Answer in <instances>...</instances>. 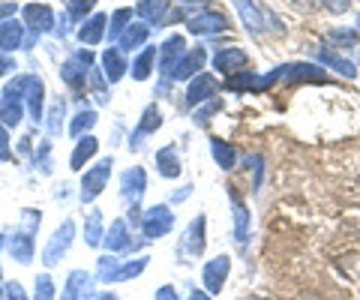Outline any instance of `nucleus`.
I'll return each instance as SVG.
<instances>
[{"mask_svg": "<svg viewBox=\"0 0 360 300\" xmlns=\"http://www.w3.org/2000/svg\"><path fill=\"white\" fill-rule=\"evenodd\" d=\"M4 297H6V300H30V297H27V292L21 288V282H15V280L4 285Z\"/></svg>", "mask_w": 360, "mask_h": 300, "instance_id": "nucleus-46", "label": "nucleus"}, {"mask_svg": "<svg viewBox=\"0 0 360 300\" xmlns=\"http://www.w3.org/2000/svg\"><path fill=\"white\" fill-rule=\"evenodd\" d=\"M321 6L328 9L330 15H345L348 6H352V0H321Z\"/></svg>", "mask_w": 360, "mask_h": 300, "instance_id": "nucleus-47", "label": "nucleus"}, {"mask_svg": "<svg viewBox=\"0 0 360 300\" xmlns=\"http://www.w3.org/2000/svg\"><path fill=\"white\" fill-rule=\"evenodd\" d=\"M189 193H193V186H184V190H174L168 202H172V204H174V202H184V198H189Z\"/></svg>", "mask_w": 360, "mask_h": 300, "instance_id": "nucleus-53", "label": "nucleus"}, {"mask_svg": "<svg viewBox=\"0 0 360 300\" xmlns=\"http://www.w3.org/2000/svg\"><path fill=\"white\" fill-rule=\"evenodd\" d=\"M120 268V261H117V255H111V252H105L103 259L96 261V276L94 280H99V282H105L108 285V280H111V273H115Z\"/></svg>", "mask_w": 360, "mask_h": 300, "instance_id": "nucleus-44", "label": "nucleus"}, {"mask_svg": "<svg viewBox=\"0 0 360 300\" xmlns=\"http://www.w3.org/2000/svg\"><path fill=\"white\" fill-rule=\"evenodd\" d=\"M39 222H42V210H37V207H21L18 210V228L25 231V235L37 237L39 235Z\"/></svg>", "mask_w": 360, "mask_h": 300, "instance_id": "nucleus-40", "label": "nucleus"}, {"mask_svg": "<svg viewBox=\"0 0 360 300\" xmlns=\"http://www.w3.org/2000/svg\"><path fill=\"white\" fill-rule=\"evenodd\" d=\"M111 169H115V159L105 157V159H99L96 165H90V169L84 171V177H82V186H78V195H82V204H90V202H96V198L103 195V190L108 186Z\"/></svg>", "mask_w": 360, "mask_h": 300, "instance_id": "nucleus-2", "label": "nucleus"}, {"mask_svg": "<svg viewBox=\"0 0 360 300\" xmlns=\"http://www.w3.org/2000/svg\"><path fill=\"white\" fill-rule=\"evenodd\" d=\"M9 72H15V60L9 58V54H0V79L9 75Z\"/></svg>", "mask_w": 360, "mask_h": 300, "instance_id": "nucleus-50", "label": "nucleus"}, {"mask_svg": "<svg viewBox=\"0 0 360 300\" xmlns=\"http://www.w3.org/2000/svg\"><path fill=\"white\" fill-rule=\"evenodd\" d=\"M90 70H94V66L82 63V58H78V54H70V58L60 63V81L70 87V91H82V87L87 84Z\"/></svg>", "mask_w": 360, "mask_h": 300, "instance_id": "nucleus-24", "label": "nucleus"}, {"mask_svg": "<svg viewBox=\"0 0 360 300\" xmlns=\"http://www.w3.org/2000/svg\"><path fill=\"white\" fill-rule=\"evenodd\" d=\"M210 157L222 171H231L234 165H238V150H234V144H229L225 138H217V136H210Z\"/></svg>", "mask_w": 360, "mask_h": 300, "instance_id": "nucleus-32", "label": "nucleus"}, {"mask_svg": "<svg viewBox=\"0 0 360 300\" xmlns=\"http://www.w3.org/2000/svg\"><path fill=\"white\" fill-rule=\"evenodd\" d=\"M13 13H18V6L15 4H6V0H0V25L13 18Z\"/></svg>", "mask_w": 360, "mask_h": 300, "instance_id": "nucleus-51", "label": "nucleus"}, {"mask_svg": "<svg viewBox=\"0 0 360 300\" xmlns=\"http://www.w3.org/2000/svg\"><path fill=\"white\" fill-rule=\"evenodd\" d=\"M45 132H49V138H58L60 136V129H63V124H66V103L60 96H54L51 99V105L45 108Z\"/></svg>", "mask_w": 360, "mask_h": 300, "instance_id": "nucleus-33", "label": "nucleus"}, {"mask_svg": "<svg viewBox=\"0 0 360 300\" xmlns=\"http://www.w3.org/2000/svg\"><path fill=\"white\" fill-rule=\"evenodd\" d=\"M186 30L193 33V37L210 39V37H219V33L229 30V18H225L219 9H205V6H201L195 15L186 18Z\"/></svg>", "mask_w": 360, "mask_h": 300, "instance_id": "nucleus-7", "label": "nucleus"}, {"mask_svg": "<svg viewBox=\"0 0 360 300\" xmlns=\"http://www.w3.org/2000/svg\"><path fill=\"white\" fill-rule=\"evenodd\" d=\"M205 60H207V51H205V46H195V48H186V54L180 58L172 70H168L165 75H162V84H168V81H189L193 75H198V72H205Z\"/></svg>", "mask_w": 360, "mask_h": 300, "instance_id": "nucleus-9", "label": "nucleus"}, {"mask_svg": "<svg viewBox=\"0 0 360 300\" xmlns=\"http://www.w3.org/2000/svg\"><path fill=\"white\" fill-rule=\"evenodd\" d=\"M153 300H180V294H177L174 285H160L153 292Z\"/></svg>", "mask_w": 360, "mask_h": 300, "instance_id": "nucleus-49", "label": "nucleus"}, {"mask_svg": "<svg viewBox=\"0 0 360 300\" xmlns=\"http://www.w3.org/2000/svg\"><path fill=\"white\" fill-rule=\"evenodd\" d=\"M103 81H105V75L94 66V70H90V75H87V87H90V93H96V103H99V105H105L108 99H111V91H105Z\"/></svg>", "mask_w": 360, "mask_h": 300, "instance_id": "nucleus-42", "label": "nucleus"}, {"mask_svg": "<svg viewBox=\"0 0 360 300\" xmlns=\"http://www.w3.org/2000/svg\"><path fill=\"white\" fill-rule=\"evenodd\" d=\"M234 13H238L240 25L246 27V33H252V37H262V33L267 30V15L264 9L255 4V0H231Z\"/></svg>", "mask_w": 360, "mask_h": 300, "instance_id": "nucleus-15", "label": "nucleus"}, {"mask_svg": "<svg viewBox=\"0 0 360 300\" xmlns=\"http://www.w3.org/2000/svg\"><path fill=\"white\" fill-rule=\"evenodd\" d=\"M84 300H120L115 292H90Z\"/></svg>", "mask_w": 360, "mask_h": 300, "instance_id": "nucleus-52", "label": "nucleus"}, {"mask_svg": "<svg viewBox=\"0 0 360 300\" xmlns=\"http://www.w3.org/2000/svg\"><path fill=\"white\" fill-rule=\"evenodd\" d=\"M160 126H162V111H160V105H148V108L141 111V117H139V124H135V129L129 132V148L139 150L141 144L148 141Z\"/></svg>", "mask_w": 360, "mask_h": 300, "instance_id": "nucleus-18", "label": "nucleus"}, {"mask_svg": "<svg viewBox=\"0 0 360 300\" xmlns=\"http://www.w3.org/2000/svg\"><path fill=\"white\" fill-rule=\"evenodd\" d=\"M21 25L30 30V39L33 37L39 39L42 33L54 30V25H58V13H54L49 4H39V0H33V4L21 6Z\"/></svg>", "mask_w": 360, "mask_h": 300, "instance_id": "nucleus-5", "label": "nucleus"}, {"mask_svg": "<svg viewBox=\"0 0 360 300\" xmlns=\"http://www.w3.org/2000/svg\"><path fill=\"white\" fill-rule=\"evenodd\" d=\"M186 300H210V294H207V292H201V288H193Z\"/></svg>", "mask_w": 360, "mask_h": 300, "instance_id": "nucleus-54", "label": "nucleus"}, {"mask_svg": "<svg viewBox=\"0 0 360 300\" xmlns=\"http://www.w3.org/2000/svg\"><path fill=\"white\" fill-rule=\"evenodd\" d=\"M229 273H231V259H229V255H217V259L205 261V268H201V285H205V292L210 297L219 294L225 288Z\"/></svg>", "mask_w": 360, "mask_h": 300, "instance_id": "nucleus-13", "label": "nucleus"}, {"mask_svg": "<svg viewBox=\"0 0 360 300\" xmlns=\"http://www.w3.org/2000/svg\"><path fill=\"white\" fill-rule=\"evenodd\" d=\"M72 240H75V222L72 219H63L58 231L49 237V243H45V249H42V264L45 268H54V264H60V259L66 252H70L72 247Z\"/></svg>", "mask_w": 360, "mask_h": 300, "instance_id": "nucleus-8", "label": "nucleus"}, {"mask_svg": "<svg viewBox=\"0 0 360 300\" xmlns=\"http://www.w3.org/2000/svg\"><path fill=\"white\" fill-rule=\"evenodd\" d=\"M105 30H108V15H105V13H94L87 21H82V25H78L75 39L82 42L84 48H94V46H99V42L105 39Z\"/></svg>", "mask_w": 360, "mask_h": 300, "instance_id": "nucleus-20", "label": "nucleus"}, {"mask_svg": "<svg viewBox=\"0 0 360 300\" xmlns=\"http://www.w3.org/2000/svg\"><path fill=\"white\" fill-rule=\"evenodd\" d=\"M33 165H37L39 174H51V138H42L37 144V153H33Z\"/></svg>", "mask_w": 360, "mask_h": 300, "instance_id": "nucleus-41", "label": "nucleus"}, {"mask_svg": "<svg viewBox=\"0 0 360 300\" xmlns=\"http://www.w3.org/2000/svg\"><path fill=\"white\" fill-rule=\"evenodd\" d=\"M105 240V226H103V214L99 210H90V214L84 216V243L90 249L103 247Z\"/></svg>", "mask_w": 360, "mask_h": 300, "instance_id": "nucleus-34", "label": "nucleus"}, {"mask_svg": "<svg viewBox=\"0 0 360 300\" xmlns=\"http://www.w3.org/2000/svg\"><path fill=\"white\" fill-rule=\"evenodd\" d=\"M225 193H229V202H231V231H234V240H238L240 249H246L250 235H252V214H250V207H246L243 195L234 190V186H225Z\"/></svg>", "mask_w": 360, "mask_h": 300, "instance_id": "nucleus-6", "label": "nucleus"}, {"mask_svg": "<svg viewBox=\"0 0 360 300\" xmlns=\"http://www.w3.org/2000/svg\"><path fill=\"white\" fill-rule=\"evenodd\" d=\"M156 171H160L165 181H177L180 174H184V159H180V150H177V144H162L160 150H156Z\"/></svg>", "mask_w": 360, "mask_h": 300, "instance_id": "nucleus-23", "label": "nucleus"}, {"mask_svg": "<svg viewBox=\"0 0 360 300\" xmlns=\"http://www.w3.org/2000/svg\"><path fill=\"white\" fill-rule=\"evenodd\" d=\"M186 54V37L184 33H172L160 48H156V66H160V72L165 75L172 66Z\"/></svg>", "mask_w": 360, "mask_h": 300, "instance_id": "nucleus-21", "label": "nucleus"}, {"mask_svg": "<svg viewBox=\"0 0 360 300\" xmlns=\"http://www.w3.org/2000/svg\"><path fill=\"white\" fill-rule=\"evenodd\" d=\"M225 87L229 91H262V75H255V72H238V75H229L225 79Z\"/></svg>", "mask_w": 360, "mask_h": 300, "instance_id": "nucleus-39", "label": "nucleus"}, {"mask_svg": "<svg viewBox=\"0 0 360 300\" xmlns=\"http://www.w3.org/2000/svg\"><path fill=\"white\" fill-rule=\"evenodd\" d=\"M198 108L201 111H195L193 120H195V126H205L213 115H219V111H222V99H207V103H201Z\"/></svg>", "mask_w": 360, "mask_h": 300, "instance_id": "nucleus-45", "label": "nucleus"}, {"mask_svg": "<svg viewBox=\"0 0 360 300\" xmlns=\"http://www.w3.org/2000/svg\"><path fill=\"white\" fill-rule=\"evenodd\" d=\"M213 70L222 72L225 79H229V75H238V72H246L250 70V54H246L243 48H238V46L219 48L217 54H213Z\"/></svg>", "mask_w": 360, "mask_h": 300, "instance_id": "nucleus-16", "label": "nucleus"}, {"mask_svg": "<svg viewBox=\"0 0 360 300\" xmlns=\"http://www.w3.org/2000/svg\"><path fill=\"white\" fill-rule=\"evenodd\" d=\"M0 300H6V297H4V285H0Z\"/></svg>", "mask_w": 360, "mask_h": 300, "instance_id": "nucleus-56", "label": "nucleus"}, {"mask_svg": "<svg viewBox=\"0 0 360 300\" xmlns=\"http://www.w3.org/2000/svg\"><path fill=\"white\" fill-rule=\"evenodd\" d=\"M144 190H148V171H144L141 165H129V169L120 174V198H123V204L127 207L141 204Z\"/></svg>", "mask_w": 360, "mask_h": 300, "instance_id": "nucleus-11", "label": "nucleus"}, {"mask_svg": "<svg viewBox=\"0 0 360 300\" xmlns=\"http://www.w3.org/2000/svg\"><path fill=\"white\" fill-rule=\"evenodd\" d=\"M90 276L87 270H72L70 276H66V285L60 292V300H84L90 294Z\"/></svg>", "mask_w": 360, "mask_h": 300, "instance_id": "nucleus-28", "label": "nucleus"}, {"mask_svg": "<svg viewBox=\"0 0 360 300\" xmlns=\"http://www.w3.org/2000/svg\"><path fill=\"white\" fill-rule=\"evenodd\" d=\"M103 247H105V252H111V255H127V252H132V249H139L141 240L132 237L127 219H115V222H111V226L105 228Z\"/></svg>", "mask_w": 360, "mask_h": 300, "instance_id": "nucleus-10", "label": "nucleus"}, {"mask_svg": "<svg viewBox=\"0 0 360 300\" xmlns=\"http://www.w3.org/2000/svg\"><path fill=\"white\" fill-rule=\"evenodd\" d=\"M150 264L148 255H139L135 261H127V264H120V268L111 273V280L108 282H129V280H139V276L144 273V268Z\"/></svg>", "mask_w": 360, "mask_h": 300, "instance_id": "nucleus-36", "label": "nucleus"}, {"mask_svg": "<svg viewBox=\"0 0 360 300\" xmlns=\"http://www.w3.org/2000/svg\"><path fill=\"white\" fill-rule=\"evenodd\" d=\"M205 247H207V216L198 214V216L184 228V235H180L177 259L195 261V259H201V255H205Z\"/></svg>", "mask_w": 360, "mask_h": 300, "instance_id": "nucleus-1", "label": "nucleus"}, {"mask_svg": "<svg viewBox=\"0 0 360 300\" xmlns=\"http://www.w3.org/2000/svg\"><path fill=\"white\" fill-rule=\"evenodd\" d=\"M153 66H156V46H144V48L132 58V63H129V75H132L135 81H148V79H150V72H153Z\"/></svg>", "mask_w": 360, "mask_h": 300, "instance_id": "nucleus-30", "label": "nucleus"}, {"mask_svg": "<svg viewBox=\"0 0 360 300\" xmlns=\"http://www.w3.org/2000/svg\"><path fill=\"white\" fill-rule=\"evenodd\" d=\"M25 33H27V27L21 25L18 18L4 21V25H0V54H13L18 48H25V42H27Z\"/></svg>", "mask_w": 360, "mask_h": 300, "instance_id": "nucleus-25", "label": "nucleus"}, {"mask_svg": "<svg viewBox=\"0 0 360 300\" xmlns=\"http://www.w3.org/2000/svg\"><path fill=\"white\" fill-rule=\"evenodd\" d=\"M96 153H99V138H96V136H84V138H78V141H75L72 157H70V169H72V171H82L84 165L96 157Z\"/></svg>", "mask_w": 360, "mask_h": 300, "instance_id": "nucleus-29", "label": "nucleus"}, {"mask_svg": "<svg viewBox=\"0 0 360 300\" xmlns=\"http://www.w3.org/2000/svg\"><path fill=\"white\" fill-rule=\"evenodd\" d=\"M99 0H66V18H70V25H82L94 15Z\"/></svg>", "mask_w": 360, "mask_h": 300, "instance_id": "nucleus-38", "label": "nucleus"}, {"mask_svg": "<svg viewBox=\"0 0 360 300\" xmlns=\"http://www.w3.org/2000/svg\"><path fill=\"white\" fill-rule=\"evenodd\" d=\"M6 252V235H0V255Z\"/></svg>", "mask_w": 360, "mask_h": 300, "instance_id": "nucleus-55", "label": "nucleus"}, {"mask_svg": "<svg viewBox=\"0 0 360 300\" xmlns=\"http://www.w3.org/2000/svg\"><path fill=\"white\" fill-rule=\"evenodd\" d=\"M33 252H37V237L25 235L21 228H13L6 235V255L18 264H30L33 261Z\"/></svg>", "mask_w": 360, "mask_h": 300, "instance_id": "nucleus-19", "label": "nucleus"}, {"mask_svg": "<svg viewBox=\"0 0 360 300\" xmlns=\"http://www.w3.org/2000/svg\"><path fill=\"white\" fill-rule=\"evenodd\" d=\"M6 159H13V150H9V132L0 124V162H6Z\"/></svg>", "mask_w": 360, "mask_h": 300, "instance_id": "nucleus-48", "label": "nucleus"}, {"mask_svg": "<svg viewBox=\"0 0 360 300\" xmlns=\"http://www.w3.org/2000/svg\"><path fill=\"white\" fill-rule=\"evenodd\" d=\"M283 81L285 84H333V75H328V70L315 60H295V63H283Z\"/></svg>", "mask_w": 360, "mask_h": 300, "instance_id": "nucleus-3", "label": "nucleus"}, {"mask_svg": "<svg viewBox=\"0 0 360 300\" xmlns=\"http://www.w3.org/2000/svg\"><path fill=\"white\" fill-rule=\"evenodd\" d=\"M132 25V9H115L108 18V30H105V39L108 42H117L123 37V30Z\"/></svg>", "mask_w": 360, "mask_h": 300, "instance_id": "nucleus-37", "label": "nucleus"}, {"mask_svg": "<svg viewBox=\"0 0 360 300\" xmlns=\"http://www.w3.org/2000/svg\"><path fill=\"white\" fill-rule=\"evenodd\" d=\"M246 300H264V297H246Z\"/></svg>", "mask_w": 360, "mask_h": 300, "instance_id": "nucleus-57", "label": "nucleus"}, {"mask_svg": "<svg viewBox=\"0 0 360 300\" xmlns=\"http://www.w3.org/2000/svg\"><path fill=\"white\" fill-rule=\"evenodd\" d=\"M96 120H99V111L96 108H82V111H75V117L70 120V136L78 141V138H84L90 136V129L96 126Z\"/></svg>", "mask_w": 360, "mask_h": 300, "instance_id": "nucleus-35", "label": "nucleus"}, {"mask_svg": "<svg viewBox=\"0 0 360 300\" xmlns=\"http://www.w3.org/2000/svg\"><path fill=\"white\" fill-rule=\"evenodd\" d=\"M144 46H150V27L144 25V21H132V25L123 30V37L117 39V48H120L123 54L141 51Z\"/></svg>", "mask_w": 360, "mask_h": 300, "instance_id": "nucleus-26", "label": "nucleus"}, {"mask_svg": "<svg viewBox=\"0 0 360 300\" xmlns=\"http://www.w3.org/2000/svg\"><path fill=\"white\" fill-rule=\"evenodd\" d=\"M30 300H54V280L51 273H39L33 280V297Z\"/></svg>", "mask_w": 360, "mask_h": 300, "instance_id": "nucleus-43", "label": "nucleus"}, {"mask_svg": "<svg viewBox=\"0 0 360 300\" xmlns=\"http://www.w3.org/2000/svg\"><path fill=\"white\" fill-rule=\"evenodd\" d=\"M25 111L30 115L33 126H39L45 120V81L39 75H27L25 84Z\"/></svg>", "mask_w": 360, "mask_h": 300, "instance_id": "nucleus-17", "label": "nucleus"}, {"mask_svg": "<svg viewBox=\"0 0 360 300\" xmlns=\"http://www.w3.org/2000/svg\"><path fill=\"white\" fill-rule=\"evenodd\" d=\"M135 15L148 27H165V25H172L174 6L168 0H139L135 4Z\"/></svg>", "mask_w": 360, "mask_h": 300, "instance_id": "nucleus-14", "label": "nucleus"}, {"mask_svg": "<svg viewBox=\"0 0 360 300\" xmlns=\"http://www.w3.org/2000/svg\"><path fill=\"white\" fill-rule=\"evenodd\" d=\"M357 30H360V15H357Z\"/></svg>", "mask_w": 360, "mask_h": 300, "instance_id": "nucleus-58", "label": "nucleus"}, {"mask_svg": "<svg viewBox=\"0 0 360 300\" xmlns=\"http://www.w3.org/2000/svg\"><path fill=\"white\" fill-rule=\"evenodd\" d=\"M99 72L108 79V84H117L123 75L129 72V60H127V54H123L117 46H111L103 51V58H99Z\"/></svg>", "mask_w": 360, "mask_h": 300, "instance_id": "nucleus-22", "label": "nucleus"}, {"mask_svg": "<svg viewBox=\"0 0 360 300\" xmlns=\"http://www.w3.org/2000/svg\"><path fill=\"white\" fill-rule=\"evenodd\" d=\"M172 228H174V210L168 204H153L141 214L139 231L144 235V240H160L165 235H172Z\"/></svg>", "mask_w": 360, "mask_h": 300, "instance_id": "nucleus-4", "label": "nucleus"}, {"mask_svg": "<svg viewBox=\"0 0 360 300\" xmlns=\"http://www.w3.org/2000/svg\"><path fill=\"white\" fill-rule=\"evenodd\" d=\"M315 58H319V66H330V70H336V72L342 75V79H357V66H354L352 60H345V54L333 51V48H328V46H321Z\"/></svg>", "mask_w": 360, "mask_h": 300, "instance_id": "nucleus-27", "label": "nucleus"}, {"mask_svg": "<svg viewBox=\"0 0 360 300\" xmlns=\"http://www.w3.org/2000/svg\"><path fill=\"white\" fill-rule=\"evenodd\" d=\"M324 46L333 48V51H340V54H345V51L357 54L360 37H357V30H328V33H324Z\"/></svg>", "mask_w": 360, "mask_h": 300, "instance_id": "nucleus-31", "label": "nucleus"}, {"mask_svg": "<svg viewBox=\"0 0 360 300\" xmlns=\"http://www.w3.org/2000/svg\"><path fill=\"white\" fill-rule=\"evenodd\" d=\"M217 93H219L217 75L213 72H198L186 84V108H198L201 103H207V99H217Z\"/></svg>", "mask_w": 360, "mask_h": 300, "instance_id": "nucleus-12", "label": "nucleus"}]
</instances>
